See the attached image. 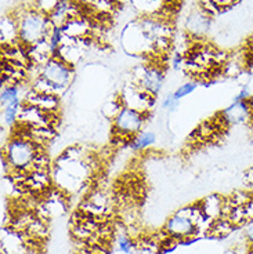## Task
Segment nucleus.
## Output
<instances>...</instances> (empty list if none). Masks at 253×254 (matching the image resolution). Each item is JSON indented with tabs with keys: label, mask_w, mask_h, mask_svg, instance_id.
<instances>
[{
	"label": "nucleus",
	"mask_w": 253,
	"mask_h": 254,
	"mask_svg": "<svg viewBox=\"0 0 253 254\" xmlns=\"http://www.w3.org/2000/svg\"><path fill=\"white\" fill-rule=\"evenodd\" d=\"M203 221L212 224V221H209L202 214L199 204L188 206L169 217L165 222L164 231L171 239H192Z\"/></svg>",
	"instance_id": "3"
},
{
	"label": "nucleus",
	"mask_w": 253,
	"mask_h": 254,
	"mask_svg": "<svg viewBox=\"0 0 253 254\" xmlns=\"http://www.w3.org/2000/svg\"><path fill=\"white\" fill-rule=\"evenodd\" d=\"M54 56L60 58V60H63L64 63L68 64L71 66H75L82 58V47L79 45V40H75V39H71L67 36L65 40H64L63 46L58 49V51Z\"/></svg>",
	"instance_id": "13"
},
{
	"label": "nucleus",
	"mask_w": 253,
	"mask_h": 254,
	"mask_svg": "<svg viewBox=\"0 0 253 254\" xmlns=\"http://www.w3.org/2000/svg\"><path fill=\"white\" fill-rule=\"evenodd\" d=\"M251 115L252 107L249 105V102L233 101L227 108L223 109L220 118L227 126H238L245 123L251 118Z\"/></svg>",
	"instance_id": "9"
},
{
	"label": "nucleus",
	"mask_w": 253,
	"mask_h": 254,
	"mask_svg": "<svg viewBox=\"0 0 253 254\" xmlns=\"http://www.w3.org/2000/svg\"><path fill=\"white\" fill-rule=\"evenodd\" d=\"M244 236L249 243V246L253 248V218L244 224Z\"/></svg>",
	"instance_id": "28"
},
{
	"label": "nucleus",
	"mask_w": 253,
	"mask_h": 254,
	"mask_svg": "<svg viewBox=\"0 0 253 254\" xmlns=\"http://www.w3.org/2000/svg\"><path fill=\"white\" fill-rule=\"evenodd\" d=\"M18 98H22V90H21L19 83H7L1 86V94H0L1 108Z\"/></svg>",
	"instance_id": "20"
},
{
	"label": "nucleus",
	"mask_w": 253,
	"mask_h": 254,
	"mask_svg": "<svg viewBox=\"0 0 253 254\" xmlns=\"http://www.w3.org/2000/svg\"><path fill=\"white\" fill-rule=\"evenodd\" d=\"M146 123V112H141L139 109L122 107L120 111L112 119L115 135L122 140H130L140 131H143V127Z\"/></svg>",
	"instance_id": "5"
},
{
	"label": "nucleus",
	"mask_w": 253,
	"mask_h": 254,
	"mask_svg": "<svg viewBox=\"0 0 253 254\" xmlns=\"http://www.w3.org/2000/svg\"><path fill=\"white\" fill-rule=\"evenodd\" d=\"M58 1L60 0H35V7L38 8L39 11H42V13L49 14L56 8V6L58 4Z\"/></svg>",
	"instance_id": "24"
},
{
	"label": "nucleus",
	"mask_w": 253,
	"mask_h": 254,
	"mask_svg": "<svg viewBox=\"0 0 253 254\" xmlns=\"http://www.w3.org/2000/svg\"><path fill=\"white\" fill-rule=\"evenodd\" d=\"M196 87H198V83H196L195 80H190V82H185L183 83L181 86H178L177 89L173 91V94L176 97V100L180 101V100H183L185 97H188L190 94H192L196 90Z\"/></svg>",
	"instance_id": "22"
},
{
	"label": "nucleus",
	"mask_w": 253,
	"mask_h": 254,
	"mask_svg": "<svg viewBox=\"0 0 253 254\" xmlns=\"http://www.w3.org/2000/svg\"><path fill=\"white\" fill-rule=\"evenodd\" d=\"M24 105V98H18L15 101L10 102L8 105L1 108V126L7 128H13L19 122V112Z\"/></svg>",
	"instance_id": "17"
},
{
	"label": "nucleus",
	"mask_w": 253,
	"mask_h": 254,
	"mask_svg": "<svg viewBox=\"0 0 253 254\" xmlns=\"http://www.w3.org/2000/svg\"><path fill=\"white\" fill-rule=\"evenodd\" d=\"M130 1L140 13H144L146 15H155L166 7L165 4L168 0H130Z\"/></svg>",
	"instance_id": "19"
},
{
	"label": "nucleus",
	"mask_w": 253,
	"mask_h": 254,
	"mask_svg": "<svg viewBox=\"0 0 253 254\" xmlns=\"http://www.w3.org/2000/svg\"><path fill=\"white\" fill-rule=\"evenodd\" d=\"M252 89H251V84L249 83H245L242 87L240 89V91L237 93V95L234 97L233 101L237 102H249L251 97H252Z\"/></svg>",
	"instance_id": "25"
},
{
	"label": "nucleus",
	"mask_w": 253,
	"mask_h": 254,
	"mask_svg": "<svg viewBox=\"0 0 253 254\" xmlns=\"http://www.w3.org/2000/svg\"><path fill=\"white\" fill-rule=\"evenodd\" d=\"M64 40H65V33H64L63 26H53V29L49 33V36L46 39L49 49H50L51 54L54 56L58 51V49L63 46Z\"/></svg>",
	"instance_id": "21"
},
{
	"label": "nucleus",
	"mask_w": 253,
	"mask_h": 254,
	"mask_svg": "<svg viewBox=\"0 0 253 254\" xmlns=\"http://www.w3.org/2000/svg\"><path fill=\"white\" fill-rule=\"evenodd\" d=\"M119 100L123 107H129V108L139 109L141 112H147L154 105L155 97L146 93L144 90L140 89L136 83H133V84L125 86V89L122 90V93L119 94Z\"/></svg>",
	"instance_id": "8"
},
{
	"label": "nucleus",
	"mask_w": 253,
	"mask_h": 254,
	"mask_svg": "<svg viewBox=\"0 0 253 254\" xmlns=\"http://www.w3.org/2000/svg\"><path fill=\"white\" fill-rule=\"evenodd\" d=\"M64 28V33L65 36L75 40H81V39L86 38L87 32H89V24L86 22V19L82 18V15H78L75 18L68 21Z\"/></svg>",
	"instance_id": "16"
},
{
	"label": "nucleus",
	"mask_w": 253,
	"mask_h": 254,
	"mask_svg": "<svg viewBox=\"0 0 253 254\" xmlns=\"http://www.w3.org/2000/svg\"><path fill=\"white\" fill-rule=\"evenodd\" d=\"M18 19V40L21 46L29 47L45 42L53 29L49 15L39 11L36 7L25 8L17 14Z\"/></svg>",
	"instance_id": "1"
},
{
	"label": "nucleus",
	"mask_w": 253,
	"mask_h": 254,
	"mask_svg": "<svg viewBox=\"0 0 253 254\" xmlns=\"http://www.w3.org/2000/svg\"><path fill=\"white\" fill-rule=\"evenodd\" d=\"M252 72H253V69H252Z\"/></svg>",
	"instance_id": "32"
},
{
	"label": "nucleus",
	"mask_w": 253,
	"mask_h": 254,
	"mask_svg": "<svg viewBox=\"0 0 253 254\" xmlns=\"http://www.w3.org/2000/svg\"><path fill=\"white\" fill-rule=\"evenodd\" d=\"M247 254H253V248L252 249H251V250H249V252H248V253Z\"/></svg>",
	"instance_id": "31"
},
{
	"label": "nucleus",
	"mask_w": 253,
	"mask_h": 254,
	"mask_svg": "<svg viewBox=\"0 0 253 254\" xmlns=\"http://www.w3.org/2000/svg\"><path fill=\"white\" fill-rule=\"evenodd\" d=\"M140 72H136V84L140 89H143L146 93L157 97L164 87L165 73L159 66L150 65L140 68Z\"/></svg>",
	"instance_id": "7"
},
{
	"label": "nucleus",
	"mask_w": 253,
	"mask_h": 254,
	"mask_svg": "<svg viewBox=\"0 0 253 254\" xmlns=\"http://www.w3.org/2000/svg\"><path fill=\"white\" fill-rule=\"evenodd\" d=\"M209 26H210V14L203 7L194 10L185 21V29L195 36L205 35L209 31Z\"/></svg>",
	"instance_id": "11"
},
{
	"label": "nucleus",
	"mask_w": 253,
	"mask_h": 254,
	"mask_svg": "<svg viewBox=\"0 0 253 254\" xmlns=\"http://www.w3.org/2000/svg\"><path fill=\"white\" fill-rule=\"evenodd\" d=\"M178 100H176V97L173 93L170 94L165 95V98L162 100V108L166 109V111H169V112H173V111H176L178 107Z\"/></svg>",
	"instance_id": "26"
},
{
	"label": "nucleus",
	"mask_w": 253,
	"mask_h": 254,
	"mask_svg": "<svg viewBox=\"0 0 253 254\" xmlns=\"http://www.w3.org/2000/svg\"><path fill=\"white\" fill-rule=\"evenodd\" d=\"M115 245H116V249L125 254H130L136 248L133 239L129 235H119L116 239H115Z\"/></svg>",
	"instance_id": "23"
},
{
	"label": "nucleus",
	"mask_w": 253,
	"mask_h": 254,
	"mask_svg": "<svg viewBox=\"0 0 253 254\" xmlns=\"http://www.w3.org/2000/svg\"><path fill=\"white\" fill-rule=\"evenodd\" d=\"M249 105H251V107L253 108V94H252V97H251V100H249Z\"/></svg>",
	"instance_id": "30"
},
{
	"label": "nucleus",
	"mask_w": 253,
	"mask_h": 254,
	"mask_svg": "<svg viewBox=\"0 0 253 254\" xmlns=\"http://www.w3.org/2000/svg\"><path fill=\"white\" fill-rule=\"evenodd\" d=\"M155 142H157V134L154 131L143 130L137 135H134L133 138L127 141V146L132 151H146V149H150L151 146H154Z\"/></svg>",
	"instance_id": "18"
},
{
	"label": "nucleus",
	"mask_w": 253,
	"mask_h": 254,
	"mask_svg": "<svg viewBox=\"0 0 253 254\" xmlns=\"http://www.w3.org/2000/svg\"><path fill=\"white\" fill-rule=\"evenodd\" d=\"M79 6L75 0H60L56 8L49 14V18L54 26H64L68 21L75 18L79 14Z\"/></svg>",
	"instance_id": "10"
},
{
	"label": "nucleus",
	"mask_w": 253,
	"mask_h": 254,
	"mask_svg": "<svg viewBox=\"0 0 253 254\" xmlns=\"http://www.w3.org/2000/svg\"><path fill=\"white\" fill-rule=\"evenodd\" d=\"M39 75L46 79L54 87L58 95H61L71 86L74 79V66L65 64L56 56L39 68Z\"/></svg>",
	"instance_id": "4"
},
{
	"label": "nucleus",
	"mask_w": 253,
	"mask_h": 254,
	"mask_svg": "<svg viewBox=\"0 0 253 254\" xmlns=\"http://www.w3.org/2000/svg\"><path fill=\"white\" fill-rule=\"evenodd\" d=\"M39 145L32 137L31 131L26 134H17L6 141L3 145V156L8 160L13 172H29L35 159L38 158Z\"/></svg>",
	"instance_id": "2"
},
{
	"label": "nucleus",
	"mask_w": 253,
	"mask_h": 254,
	"mask_svg": "<svg viewBox=\"0 0 253 254\" xmlns=\"http://www.w3.org/2000/svg\"><path fill=\"white\" fill-rule=\"evenodd\" d=\"M122 45L130 54H143L154 49L152 39L141 28L139 21L130 22L122 33Z\"/></svg>",
	"instance_id": "6"
},
{
	"label": "nucleus",
	"mask_w": 253,
	"mask_h": 254,
	"mask_svg": "<svg viewBox=\"0 0 253 254\" xmlns=\"http://www.w3.org/2000/svg\"><path fill=\"white\" fill-rule=\"evenodd\" d=\"M24 101L28 104H32L38 108L43 109L45 112H54L57 111L60 107V100L58 95L54 94H43V93H38L35 90H29L24 97Z\"/></svg>",
	"instance_id": "12"
},
{
	"label": "nucleus",
	"mask_w": 253,
	"mask_h": 254,
	"mask_svg": "<svg viewBox=\"0 0 253 254\" xmlns=\"http://www.w3.org/2000/svg\"><path fill=\"white\" fill-rule=\"evenodd\" d=\"M1 29H0V36H1V43L3 45H15L19 43L18 40V19L14 15L6 14L1 17Z\"/></svg>",
	"instance_id": "14"
},
{
	"label": "nucleus",
	"mask_w": 253,
	"mask_h": 254,
	"mask_svg": "<svg viewBox=\"0 0 253 254\" xmlns=\"http://www.w3.org/2000/svg\"><path fill=\"white\" fill-rule=\"evenodd\" d=\"M24 254H42L39 249H28Z\"/></svg>",
	"instance_id": "29"
},
{
	"label": "nucleus",
	"mask_w": 253,
	"mask_h": 254,
	"mask_svg": "<svg viewBox=\"0 0 253 254\" xmlns=\"http://www.w3.org/2000/svg\"><path fill=\"white\" fill-rule=\"evenodd\" d=\"M201 211L202 214L209 221H216L219 218L223 217V210H224V200L222 199V196L219 195H210V196L205 197L201 204Z\"/></svg>",
	"instance_id": "15"
},
{
	"label": "nucleus",
	"mask_w": 253,
	"mask_h": 254,
	"mask_svg": "<svg viewBox=\"0 0 253 254\" xmlns=\"http://www.w3.org/2000/svg\"><path fill=\"white\" fill-rule=\"evenodd\" d=\"M187 65V60L184 58L183 54L180 53H174L173 57L170 58V66L173 70H181L184 69V66Z\"/></svg>",
	"instance_id": "27"
}]
</instances>
